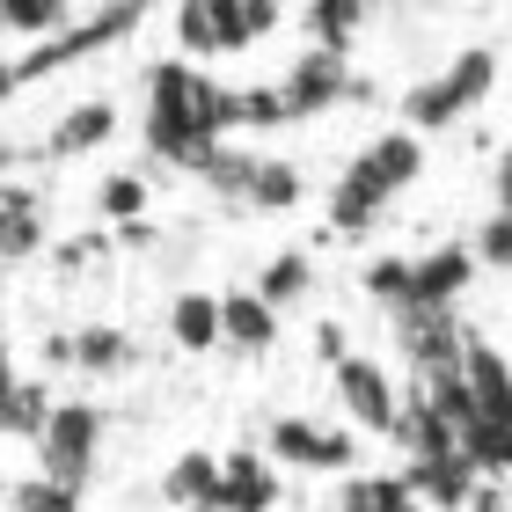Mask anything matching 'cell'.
<instances>
[{
  "instance_id": "cell-24",
  "label": "cell",
  "mask_w": 512,
  "mask_h": 512,
  "mask_svg": "<svg viewBox=\"0 0 512 512\" xmlns=\"http://www.w3.org/2000/svg\"><path fill=\"white\" fill-rule=\"evenodd\" d=\"M147 205H154V191H147V176H139V169H110L96 183V220H110V227L147 220Z\"/></svg>"
},
{
  "instance_id": "cell-15",
  "label": "cell",
  "mask_w": 512,
  "mask_h": 512,
  "mask_svg": "<svg viewBox=\"0 0 512 512\" xmlns=\"http://www.w3.org/2000/svg\"><path fill=\"white\" fill-rule=\"evenodd\" d=\"M395 476L410 483V498L425 505V512H461V505H469V491L483 483L461 454H439V461H403Z\"/></svg>"
},
{
  "instance_id": "cell-9",
  "label": "cell",
  "mask_w": 512,
  "mask_h": 512,
  "mask_svg": "<svg viewBox=\"0 0 512 512\" xmlns=\"http://www.w3.org/2000/svg\"><path fill=\"white\" fill-rule=\"evenodd\" d=\"M264 461H286V469H308V476H359V432L330 425V417H271V454Z\"/></svg>"
},
{
  "instance_id": "cell-4",
  "label": "cell",
  "mask_w": 512,
  "mask_h": 512,
  "mask_svg": "<svg viewBox=\"0 0 512 512\" xmlns=\"http://www.w3.org/2000/svg\"><path fill=\"white\" fill-rule=\"evenodd\" d=\"M491 88H498V44H461V52H447L439 74L403 88V132L425 139V132H447L461 118H476L491 103Z\"/></svg>"
},
{
  "instance_id": "cell-25",
  "label": "cell",
  "mask_w": 512,
  "mask_h": 512,
  "mask_svg": "<svg viewBox=\"0 0 512 512\" xmlns=\"http://www.w3.org/2000/svg\"><path fill=\"white\" fill-rule=\"evenodd\" d=\"M0 30L44 44V37L74 30V8H66V0H0Z\"/></svg>"
},
{
  "instance_id": "cell-23",
  "label": "cell",
  "mask_w": 512,
  "mask_h": 512,
  "mask_svg": "<svg viewBox=\"0 0 512 512\" xmlns=\"http://www.w3.org/2000/svg\"><path fill=\"white\" fill-rule=\"evenodd\" d=\"M44 242V198L37 191H8V213H0V264H15V256H30Z\"/></svg>"
},
{
  "instance_id": "cell-26",
  "label": "cell",
  "mask_w": 512,
  "mask_h": 512,
  "mask_svg": "<svg viewBox=\"0 0 512 512\" xmlns=\"http://www.w3.org/2000/svg\"><path fill=\"white\" fill-rule=\"evenodd\" d=\"M359 286H366V300H381V308H410V256H366Z\"/></svg>"
},
{
  "instance_id": "cell-12",
  "label": "cell",
  "mask_w": 512,
  "mask_h": 512,
  "mask_svg": "<svg viewBox=\"0 0 512 512\" xmlns=\"http://www.w3.org/2000/svg\"><path fill=\"white\" fill-rule=\"evenodd\" d=\"M461 322L447 308H403L395 315V344H403V359L417 366V381H439V374H454L461 366Z\"/></svg>"
},
{
  "instance_id": "cell-27",
  "label": "cell",
  "mask_w": 512,
  "mask_h": 512,
  "mask_svg": "<svg viewBox=\"0 0 512 512\" xmlns=\"http://www.w3.org/2000/svg\"><path fill=\"white\" fill-rule=\"evenodd\" d=\"M469 256H476V271L491 264V271H512V213H491L476 227V242H469Z\"/></svg>"
},
{
  "instance_id": "cell-30",
  "label": "cell",
  "mask_w": 512,
  "mask_h": 512,
  "mask_svg": "<svg viewBox=\"0 0 512 512\" xmlns=\"http://www.w3.org/2000/svg\"><path fill=\"white\" fill-rule=\"evenodd\" d=\"M315 352L330 359V366H337L344 352H352V337H344V322H322V330H315Z\"/></svg>"
},
{
  "instance_id": "cell-33",
  "label": "cell",
  "mask_w": 512,
  "mask_h": 512,
  "mask_svg": "<svg viewBox=\"0 0 512 512\" xmlns=\"http://www.w3.org/2000/svg\"><path fill=\"white\" fill-rule=\"evenodd\" d=\"M0 498H8V483H0Z\"/></svg>"
},
{
  "instance_id": "cell-18",
  "label": "cell",
  "mask_w": 512,
  "mask_h": 512,
  "mask_svg": "<svg viewBox=\"0 0 512 512\" xmlns=\"http://www.w3.org/2000/svg\"><path fill=\"white\" fill-rule=\"evenodd\" d=\"M161 498H169L176 512H213V498H220V461L205 454V447L176 454L169 469H161Z\"/></svg>"
},
{
  "instance_id": "cell-2",
  "label": "cell",
  "mask_w": 512,
  "mask_h": 512,
  "mask_svg": "<svg viewBox=\"0 0 512 512\" xmlns=\"http://www.w3.org/2000/svg\"><path fill=\"white\" fill-rule=\"evenodd\" d=\"M417 169H425V139L417 132H403V125L374 132L352 161H344V176L330 183V235L337 242H366L388 220V205L417 183Z\"/></svg>"
},
{
  "instance_id": "cell-31",
  "label": "cell",
  "mask_w": 512,
  "mask_h": 512,
  "mask_svg": "<svg viewBox=\"0 0 512 512\" xmlns=\"http://www.w3.org/2000/svg\"><path fill=\"white\" fill-rule=\"evenodd\" d=\"M498 213H512V147L498 154Z\"/></svg>"
},
{
  "instance_id": "cell-13",
  "label": "cell",
  "mask_w": 512,
  "mask_h": 512,
  "mask_svg": "<svg viewBox=\"0 0 512 512\" xmlns=\"http://www.w3.org/2000/svg\"><path fill=\"white\" fill-rule=\"evenodd\" d=\"M476 286V256L469 242H432L425 256H410V308H447L454 315V300ZM403 315V308H395Z\"/></svg>"
},
{
  "instance_id": "cell-8",
  "label": "cell",
  "mask_w": 512,
  "mask_h": 512,
  "mask_svg": "<svg viewBox=\"0 0 512 512\" xmlns=\"http://www.w3.org/2000/svg\"><path fill=\"white\" fill-rule=\"evenodd\" d=\"M176 44L198 59H227V52H249L256 37H271L286 8H271V0H191V8H176Z\"/></svg>"
},
{
  "instance_id": "cell-16",
  "label": "cell",
  "mask_w": 512,
  "mask_h": 512,
  "mask_svg": "<svg viewBox=\"0 0 512 512\" xmlns=\"http://www.w3.org/2000/svg\"><path fill=\"white\" fill-rule=\"evenodd\" d=\"M278 344V315L256 300L249 286L235 293H220V352H242V359H264Z\"/></svg>"
},
{
  "instance_id": "cell-5",
  "label": "cell",
  "mask_w": 512,
  "mask_h": 512,
  "mask_svg": "<svg viewBox=\"0 0 512 512\" xmlns=\"http://www.w3.org/2000/svg\"><path fill=\"white\" fill-rule=\"evenodd\" d=\"M198 183H213L227 205H242V213H293L300 198H308V176H300V161L286 154H256V147H235V139H220V147H205L191 161Z\"/></svg>"
},
{
  "instance_id": "cell-3",
  "label": "cell",
  "mask_w": 512,
  "mask_h": 512,
  "mask_svg": "<svg viewBox=\"0 0 512 512\" xmlns=\"http://www.w3.org/2000/svg\"><path fill=\"white\" fill-rule=\"evenodd\" d=\"M454 374H461V395H469V410L454 425V447L483 483H505L512 476V359L491 337H461Z\"/></svg>"
},
{
  "instance_id": "cell-29",
  "label": "cell",
  "mask_w": 512,
  "mask_h": 512,
  "mask_svg": "<svg viewBox=\"0 0 512 512\" xmlns=\"http://www.w3.org/2000/svg\"><path fill=\"white\" fill-rule=\"evenodd\" d=\"M461 512H512V491H505V483H476Z\"/></svg>"
},
{
  "instance_id": "cell-21",
  "label": "cell",
  "mask_w": 512,
  "mask_h": 512,
  "mask_svg": "<svg viewBox=\"0 0 512 512\" xmlns=\"http://www.w3.org/2000/svg\"><path fill=\"white\" fill-rule=\"evenodd\" d=\"M300 22H308L315 52L352 59V37L366 30V22H374V8H359V0H322V8H300Z\"/></svg>"
},
{
  "instance_id": "cell-22",
  "label": "cell",
  "mask_w": 512,
  "mask_h": 512,
  "mask_svg": "<svg viewBox=\"0 0 512 512\" xmlns=\"http://www.w3.org/2000/svg\"><path fill=\"white\" fill-rule=\"evenodd\" d=\"M66 352H74L81 374H125V366H132V337L110 330V322H88V330L66 337Z\"/></svg>"
},
{
  "instance_id": "cell-28",
  "label": "cell",
  "mask_w": 512,
  "mask_h": 512,
  "mask_svg": "<svg viewBox=\"0 0 512 512\" xmlns=\"http://www.w3.org/2000/svg\"><path fill=\"white\" fill-rule=\"evenodd\" d=\"M8 505L15 512H81V491H59V483L30 476V483H15V491H8Z\"/></svg>"
},
{
  "instance_id": "cell-1",
  "label": "cell",
  "mask_w": 512,
  "mask_h": 512,
  "mask_svg": "<svg viewBox=\"0 0 512 512\" xmlns=\"http://www.w3.org/2000/svg\"><path fill=\"white\" fill-rule=\"evenodd\" d=\"M139 132H147V147L161 161L191 169L205 147L235 139V88L213 81L191 59H161V66H147V118H139Z\"/></svg>"
},
{
  "instance_id": "cell-32",
  "label": "cell",
  "mask_w": 512,
  "mask_h": 512,
  "mask_svg": "<svg viewBox=\"0 0 512 512\" xmlns=\"http://www.w3.org/2000/svg\"><path fill=\"white\" fill-rule=\"evenodd\" d=\"M8 191H15V183H8V176H0V213H8Z\"/></svg>"
},
{
  "instance_id": "cell-19",
  "label": "cell",
  "mask_w": 512,
  "mask_h": 512,
  "mask_svg": "<svg viewBox=\"0 0 512 512\" xmlns=\"http://www.w3.org/2000/svg\"><path fill=\"white\" fill-rule=\"evenodd\" d=\"M256 300H264L271 315H286V308H300V300L315 293V256L308 249H278L264 271H256V286H249Z\"/></svg>"
},
{
  "instance_id": "cell-10",
  "label": "cell",
  "mask_w": 512,
  "mask_h": 512,
  "mask_svg": "<svg viewBox=\"0 0 512 512\" xmlns=\"http://www.w3.org/2000/svg\"><path fill=\"white\" fill-rule=\"evenodd\" d=\"M271 88H278V110H286V125H308V118H322V110L366 96V81H352V59L315 52V44H308V52H300Z\"/></svg>"
},
{
  "instance_id": "cell-14",
  "label": "cell",
  "mask_w": 512,
  "mask_h": 512,
  "mask_svg": "<svg viewBox=\"0 0 512 512\" xmlns=\"http://www.w3.org/2000/svg\"><path fill=\"white\" fill-rule=\"evenodd\" d=\"M278 505V469L256 447H235V454H220V498L213 512H271Z\"/></svg>"
},
{
  "instance_id": "cell-7",
  "label": "cell",
  "mask_w": 512,
  "mask_h": 512,
  "mask_svg": "<svg viewBox=\"0 0 512 512\" xmlns=\"http://www.w3.org/2000/svg\"><path fill=\"white\" fill-rule=\"evenodd\" d=\"M103 432H110V410L103 403H52L44 432L30 439L37 447V476L59 483V491H81L96 483V461H103Z\"/></svg>"
},
{
  "instance_id": "cell-11",
  "label": "cell",
  "mask_w": 512,
  "mask_h": 512,
  "mask_svg": "<svg viewBox=\"0 0 512 512\" xmlns=\"http://www.w3.org/2000/svg\"><path fill=\"white\" fill-rule=\"evenodd\" d=\"M330 388H337V403H344V417H352L359 432L395 439V425H403V388H395V374H388L381 359L344 352V359L330 366Z\"/></svg>"
},
{
  "instance_id": "cell-20",
  "label": "cell",
  "mask_w": 512,
  "mask_h": 512,
  "mask_svg": "<svg viewBox=\"0 0 512 512\" xmlns=\"http://www.w3.org/2000/svg\"><path fill=\"white\" fill-rule=\"evenodd\" d=\"M169 344H176V352H213V344H220V293L183 286L169 300Z\"/></svg>"
},
{
  "instance_id": "cell-6",
  "label": "cell",
  "mask_w": 512,
  "mask_h": 512,
  "mask_svg": "<svg viewBox=\"0 0 512 512\" xmlns=\"http://www.w3.org/2000/svg\"><path fill=\"white\" fill-rule=\"evenodd\" d=\"M139 22H147V8H96V15H74V30H59V37H44V44H22V52L0 59V96L66 74V66H81L88 52H103V44L132 37Z\"/></svg>"
},
{
  "instance_id": "cell-17",
  "label": "cell",
  "mask_w": 512,
  "mask_h": 512,
  "mask_svg": "<svg viewBox=\"0 0 512 512\" xmlns=\"http://www.w3.org/2000/svg\"><path fill=\"white\" fill-rule=\"evenodd\" d=\"M110 132H118V110L96 96V103H74V110H66V118L44 132V147H37V154H44V161H74V154H96Z\"/></svg>"
}]
</instances>
